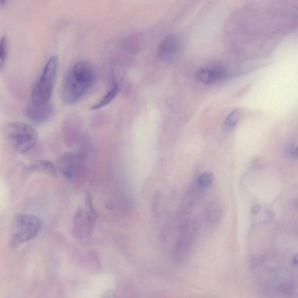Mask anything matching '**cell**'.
Instances as JSON below:
<instances>
[{
  "label": "cell",
  "mask_w": 298,
  "mask_h": 298,
  "mask_svg": "<svg viewBox=\"0 0 298 298\" xmlns=\"http://www.w3.org/2000/svg\"><path fill=\"white\" fill-rule=\"evenodd\" d=\"M95 80L93 66L86 61L76 62L65 76L61 91L63 102L67 104L78 103L91 90Z\"/></svg>",
  "instance_id": "cell-1"
},
{
  "label": "cell",
  "mask_w": 298,
  "mask_h": 298,
  "mask_svg": "<svg viewBox=\"0 0 298 298\" xmlns=\"http://www.w3.org/2000/svg\"><path fill=\"white\" fill-rule=\"evenodd\" d=\"M3 133L11 148L20 153L28 152L32 149L38 138L36 131L28 123L23 122L7 123Z\"/></svg>",
  "instance_id": "cell-2"
},
{
  "label": "cell",
  "mask_w": 298,
  "mask_h": 298,
  "mask_svg": "<svg viewBox=\"0 0 298 298\" xmlns=\"http://www.w3.org/2000/svg\"><path fill=\"white\" fill-rule=\"evenodd\" d=\"M59 63L57 56L52 57L48 60L33 88L30 103L42 104L50 102L55 86Z\"/></svg>",
  "instance_id": "cell-3"
},
{
  "label": "cell",
  "mask_w": 298,
  "mask_h": 298,
  "mask_svg": "<svg viewBox=\"0 0 298 298\" xmlns=\"http://www.w3.org/2000/svg\"><path fill=\"white\" fill-rule=\"evenodd\" d=\"M40 228V220L37 217L30 215L19 216L14 223L11 246L16 247L32 239L39 233Z\"/></svg>",
  "instance_id": "cell-4"
},
{
  "label": "cell",
  "mask_w": 298,
  "mask_h": 298,
  "mask_svg": "<svg viewBox=\"0 0 298 298\" xmlns=\"http://www.w3.org/2000/svg\"><path fill=\"white\" fill-rule=\"evenodd\" d=\"M25 114L27 118L35 124H42L49 120L53 114L51 103L35 104L30 103L27 106Z\"/></svg>",
  "instance_id": "cell-5"
},
{
  "label": "cell",
  "mask_w": 298,
  "mask_h": 298,
  "mask_svg": "<svg viewBox=\"0 0 298 298\" xmlns=\"http://www.w3.org/2000/svg\"><path fill=\"white\" fill-rule=\"evenodd\" d=\"M80 162V157L76 154L66 153L58 160L57 168L66 179L72 180L78 171Z\"/></svg>",
  "instance_id": "cell-6"
},
{
  "label": "cell",
  "mask_w": 298,
  "mask_h": 298,
  "mask_svg": "<svg viewBox=\"0 0 298 298\" xmlns=\"http://www.w3.org/2000/svg\"><path fill=\"white\" fill-rule=\"evenodd\" d=\"M180 48L179 37L176 34H169L166 36L160 42L158 52L162 59L170 60L176 56Z\"/></svg>",
  "instance_id": "cell-7"
},
{
  "label": "cell",
  "mask_w": 298,
  "mask_h": 298,
  "mask_svg": "<svg viewBox=\"0 0 298 298\" xmlns=\"http://www.w3.org/2000/svg\"><path fill=\"white\" fill-rule=\"evenodd\" d=\"M225 74V71L222 67L204 68L197 72L196 78L201 82L210 84L223 78Z\"/></svg>",
  "instance_id": "cell-8"
},
{
  "label": "cell",
  "mask_w": 298,
  "mask_h": 298,
  "mask_svg": "<svg viewBox=\"0 0 298 298\" xmlns=\"http://www.w3.org/2000/svg\"><path fill=\"white\" fill-rule=\"evenodd\" d=\"M85 215L88 220L89 231L90 235L92 233L93 230L96 224V214L94 206H93L92 199L90 193H87L85 196Z\"/></svg>",
  "instance_id": "cell-9"
},
{
  "label": "cell",
  "mask_w": 298,
  "mask_h": 298,
  "mask_svg": "<svg viewBox=\"0 0 298 298\" xmlns=\"http://www.w3.org/2000/svg\"><path fill=\"white\" fill-rule=\"evenodd\" d=\"M119 91V88L117 84H114L106 95L103 97L101 100L98 103L94 104L92 107L93 110H99L100 108L106 107L117 96Z\"/></svg>",
  "instance_id": "cell-10"
},
{
  "label": "cell",
  "mask_w": 298,
  "mask_h": 298,
  "mask_svg": "<svg viewBox=\"0 0 298 298\" xmlns=\"http://www.w3.org/2000/svg\"><path fill=\"white\" fill-rule=\"evenodd\" d=\"M9 53V40L6 35L2 36L0 42V64L3 69L6 64V62Z\"/></svg>",
  "instance_id": "cell-11"
},
{
  "label": "cell",
  "mask_w": 298,
  "mask_h": 298,
  "mask_svg": "<svg viewBox=\"0 0 298 298\" xmlns=\"http://www.w3.org/2000/svg\"><path fill=\"white\" fill-rule=\"evenodd\" d=\"M33 169L40 170L50 174L56 173V168L53 164L52 162L46 160L37 161L32 166Z\"/></svg>",
  "instance_id": "cell-12"
},
{
  "label": "cell",
  "mask_w": 298,
  "mask_h": 298,
  "mask_svg": "<svg viewBox=\"0 0 298 298\" xmlns=\"http://www.w3.org/2000/svg\"><path fill=\"white\" fill-rule=\"evenodd\" d=\"M240 117H241V114H240L238 110L233 111L227 116L225 120V122H224V125H225L227 129H233V127L237 124L239 121Z\"/></svg>",
  "instance_id": "cell-13"
},
{
  "label": "cell",
  "mask_w": 298,
  "mask_h": 298,
  "mask_svg": "<svg viewBox=\"0 0 298 298\" xmlns=\"http://www.w3.org/2000/svg\"><path fill=\"white\" fill-rule=\"evenodd\" d=\"M214 181V176L210 172H204L198 177L197 183L200 187L207 188L210 187Z\"/></svg>",
  "instance_id": "cell-14"
},
{
  "label": "cell",
  "mask_w": 298,
  "mask_h": 298,
  "mask_svg": "<svg viewBox=\"0 0 298 298\" xmlns=\"http://www.w3.org/2000/svg\"><path fill=\"white\" fill-rule=\"evenodd\" d=\"M292 155L293 157L298 158V146L292 150Z\"/></svg>",
  "instance_id": "cell-15"
},
{
  "label": "cell",
  "mask_w": 298,
  "mask_h": 298,
  "mask_svg": "<svg viewBox=\"0 0 298 298\" xmlns=\"http://www.w3.org/2000/svg\"><path fill=\"white\" fill-rule=\"evenodd\" d=\"M9 0H1V8L3 9L4 7H5Z\"/></svg>",
  "instance_id": "cell-16"
},
{
  "label": "cell",
  "mask_w": 298,
  "mask_h": 298,
  "mask_svg": "<svg viewBox=\"0 0 298 298\" xmlns=\"http://www.w3.org/2000/svg\"><path fill=\"white\" fill-rule=\"evenodd\" d=\"M293 262L294 263H295V264H298V254L294 257Z\"/></svg>",
  "instance_id": "cell-17"
}]
</instances>
